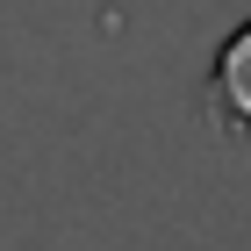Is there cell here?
Wrapping results in <instances>:
<instances>
[{"label": "cell", "mask_w": 251, "mask_h": 251, "mask_svg": "<svg viewBox=\"0 0 251 251\" xmlns=\"http://www.w3.org/2000/svg\"><path fill=\"white\" fill-rule=\"evenodd\" d=\"M201 100H208V122L223 136H244L251 144V22H237L230 36L215 43V65H208Z\"/></svg>", "instance_id": "obj_1"}]
</instances>
